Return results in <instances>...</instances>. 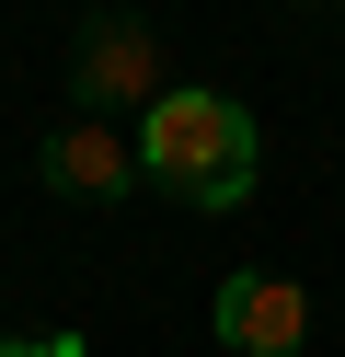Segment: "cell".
Instances as JSON below:
<instances>
[{
    "mask_svg": "<svg viewBox=\"0 0 345 357\" xmlns=\"http://www.w3.org/2000/svg\"><path fill=\"white\" fill-rule=\"evenodd\" d=\"M138 173H150V162H138V139H115L104 116H69L58 139H46V185H58V196H92V208H115Z\"/></svg>",
    "mask_w": 345,
    "mask_h": 357,
    "instance_id": "obj_4",
    "label": "cell"
},
{
    "mask_svg": "<svg viewBox=\"0 0 345 357\" xmlns=\"http://www.w3.org/2000/svg\"><path fill=\"white\" fill-rule=\"evenodd\" d=\"M0 357H23V346H12V334H0Z\"/></svg>",
    "mask_w": 345,
    "mask_h": 357,
    "instance_id": "obj_5",
    "label": "cell"
},
{
    "mask_svg": "<svg viewBox=\"0 0 345 357\" xmlns=\"http://www.w3.org/2000/svg\"><path fill=\"white\" fill-rule=\"evenodd\" d=\"M161 93H173V81H161V35L138 24V12H92L81 24V116H115V104L150 116Z\"/></svg>",
    "mask_w": 345,
    "mask_h": 357,
    "instance_id": "obj_2",
    "label": "cell"
},
{
    "mask_svg": "<svg viewBox=\"0 0 345 357\" xmlns=\"http://www.w3.org/2000/svg\"><path fill=\"white\" fill-rule=\"evenodd\" d=\"M219 346H242V357H299V346H311V288H288V277H230V288H219Z\"/></svg>",
    "mask_w": 345,
    "mask_h": 357,
    "instance_id": "obj_3",
    "label": "cell"
},
{
    "mask_svg": "<svg viewBox=\"0 0 345 357\" xmlns=\"http://www.w3.org/2000/svg\"><path fill=\"white\" fill-rule=\"evenodd\" d=\"M138 162H150V185L184 196V208H242L265 139H253V116L230 93H161L150 116H138Z\"/></svg>",
    "mask_w": 345,
    "mask_h": 357,
    "instance_id": "obj_1",
    "label": "cell"
}]
</instances>
